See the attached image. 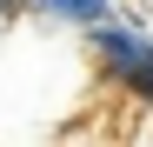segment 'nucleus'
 I'll return each instance as SVG.
<instances>
[{"mask_svg":"<svg viewBox=\"0 0 153 147\" xmlns=\"http://www.w3.org/2000/svg\"><path fill=\"white\" fill-rule=\"evenodd\" d=\"M27 7H40V14H53V20H73V27H107L113 20V0H27Z\"/></svg>","mask_w":153,"mask_h":147,"instance_id":"obj_2","label":"nucleus"},{"mask_svg":"<svg viewBox=\"0 0 153 147\" xmlns=\"http://www.w3.org/2000/svg\"><path fill=\"white\" fill-rule=\"evenodd\" d=\"M13 7H27V0H0V14H13Z\"/></svg>","mask_w":153,"mask_h":147,"instance_id":"obj_3","label":"nucleus"},{"mask_svg":"<svg viewBox=\"0 0 153 147\" xmlns=\"http://www.w3.org/2000/svg\"><path fill=\"white\" fill-rule=\"evenodd\" d=\"M87 47H93V60L107 67V80H113V87H126L133 100L153 107V34L126 27V20H107V27H93V34H87Z\"/></svg>","mask_w":153,"mask_h":147,"instance_id":"obj_1","label":"nucleus"}]
</instances>
